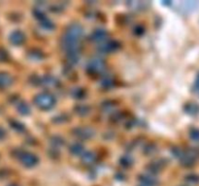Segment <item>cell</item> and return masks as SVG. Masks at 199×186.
<instances>
[{"instance_id": "cell-1", "label": "cell", "mask_w": 199, "mask_h": 186, "mask_svg": "<svg viewBox=\"0 0 199 186\" xmlns=\"http://www.w3.org/2000/svg\"><path fill=\"white\" fill-rule=\"evenodd\" d=\"M35 103L37 106H39L42 109H50L54 103L53 96L49 94H40L35 99Z\"/></svg>"}, {"instance_id": "cell-2", "label": "cell", "mask_w": 199, "mask_h": 186, "mask_svg": "<svg viewBox=\"0 0 199 186\" xmlns=\"http://www.w3.org/2000/svg\"><path fill=\"white\" fill-rule=\"evenodd\" d=\"M23 162L26 165H28V166H31V165H34L37 162V159L35 156L32 155V154H26L25 160H23Z\"/></svg>"}]
</instances>
